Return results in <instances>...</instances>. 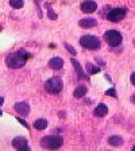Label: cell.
Returning a JSON list of instances; mask_svg holds the SVG:
<instances>
[{"mask_svg":"<svg viewBox=\"0 0 135 151\" xmlns=\"http://www.w3.org/2000/svg\"><path fill=\"white\" fill-rule=\"evenodd\" d=\"M27 57H28L27 51H26L25 49H20V50L14 51V53L9 54V55L7 57L6 63L8 65V68H11V69H19V68L25 66Z\"/></svg>","mask_w":135,"mask_h":151,"instance_id":"cell-1","label":"cell"},{"mask_svg":"<svg viewBox=\"0 0 135 151\" xmlns=\"http://www.w3.org/2000/svg\"><path fill=\"white\" fill-rule=\"evenodd\" d=\"M64 145V139L61 136H56V135H49L42 138L41 140V146L43 148H49V150H56L60 148Z\"/></svg>","mask_w":135,"mask_h":151,"instance_id":"cell-2","label":"cell"},{"mask_svg":"<svg viewBox=\"0 0 135 151\" xmlns=\"http://www.w3.org/2000/svg\"><path fill=\"white\" fill-rule=\"evenodd\" d=\"M80 45L88 50H97L100 49L101 42L97 37H93V35H84V37L80 38Z\"/></svg>","mask_w":135,"mask_h":151,"instance_id":"cell-3","label":"cell"},{"mask_svg":"<svg viewBox=\"0 0 135 151\" xmlns=\"http://www.w3.org/2000/svg\"><path fill=\"white\" fill-rule=\"evenodd\" d=\"M62 88H64V82H62V80L58 78V77H53V78L47 80V81L45 82V91L51 94H58L62 91Z\"/></svg>","mask_w":135,"mask_h":151,"instance_id":"cell-4","label":"cell"},{"mask_svg":"<svg viewBox=\"0 0 135 151\" xmlns=\"http://www.w3.org/2000/svg\"><path fill=\"white\" fill-rule=\"evenodd\" d=\"M104 39H105V42H107L111 47H116L122 43L123 38H122V34H120L119 31H116V30H108V31L104 34Z\"/></svg>","mask_w":135,"mask_h":151,"instance_id":"cell-5","label":"cell"},{"mask_svg":"<svg viewBox=\"0 0 135 151\" xmlns=\"http://www.w3.org/2000/svg\"><path fill=\"white\" fill-rule=\"evenodd\" d=\"M126 14H127L126 8H112V9H110V12L107 14V19L112 23H118L126 16Z\"/></svg>","mask_w":135,"mask_h":151,"instance_id":"cell-6","label":"cell"},{"mask_svg":"<svg viewBox=\"0 0 135 151\" xmlns=\"http://www.w3.org/2000/svg\"><path fill=\"white\" fill-rule=\"evenodd\" d=\"M12 146L16 148V150H20V151H26V150H30L28 147V142L26 138L23 136H18L12 140Z\"/></svg>","mask_w":135,"mask_h":151,"instance_id":"cell-7","label":"cell"},{"mask_svg":"<svg viewBox=\"0 0 135 151\" xmlns=\"http://www.w3.org/2000/svg\"><path fill=\"white\" fill-rule=\"evenodd\" d=\"M97 9V4L92 1V0H85L84 3L81 4V11L85 14H92Z\"/></svg>","mask_w":135,"mask_h":151,"instance_id":"cell-8","label":"cell"},{"mask_svg":"<svg viewBox=\"0 0 135 151\" xmlns=\"http://www.w3.org/2000/svg\"><path fill=\"white\" fill-rule=\"evenodd\" d=\"M14 108H15L16 112H18L19 115H22V116H27L28 113H30V105H28L27 103H23V101L16 103Z\"/></svg>","mask_w":135,"mask_h":151,"instance_id":"cell-9","label":"cell"},{"mask_svg":"<svg viewBox=\"0 0 135 151\" xmlns=\"http://www.w3.org/2000/svg\"><path fill=\"white\" fill-rule=\"evenodd\" d=\"M79 24H80V27H82V28H92L97 24V20L93 18H84L79 22Z\"/></svg>","mask_w":135,"mask_h":151,"instance_id":"cell-10","label":"cell"},{"mask_svg":"<svg viewBox=\"0 0 135 151\" xmlns=\"http://www.w3.org/2000/svg\"><path fill=\"white\" fill-rule=\"evenodd\" d=\"M49 66H50L53 70H60V69H62V66H64L62 58H60V57H54V58H51V60L49 61Z\"/></svg>","mask_w":135,"mask_h":151,"instance_id":"cell-11","label":"cell"},{"mask_svg":"<svg viewBox=\"0 0 135 151\" xmlns=\"http://www.w3.org/2000/svg\"><path fill=\"white\" fill-rule=\"evenodd\" d=\"M93 113H95V116H97V117H103V116H105L108 113V108H107V105L105 104H99L97 107L95 108V111H93Z\"/></svg>","mask_w":135,"mask_h":151,"instance_id":"cell-12","label":"cell"},{"mask_svg":"<svg viewBox=\"0 0 135 151\" xmlns=\"http://www.w3.org/2000/svg\"><path fill=\"white\" fill-rule=\"evenodd\" d=\"M70 62L73 63V66H74V69H76V73H77V76H79V78H84V80H89L88 76H85L84 72H82L81 69V66H80V63L77 62V60H74V58H72V61Z\"/></svg>","mask_w":135,"mask_h":151,"instance_id":"cell-13","label":"cell"},{"mask_svg":"<svg viewBox=\"0 0 135 151\" xmlns=\"http://www.w3.org/2000/svg\"><path fill=\"white\" fill-rule=\"evenodd\" d=\"M108 143H110L111 146H113V147H119V146L123 145V139H122V136H119V135H112L108 138Z\"/></svg>","mask_w":135,"mask_h":151,"instance_id":"cell-14","label":"cell"},{"mask_svg":"<svg viewBox=\"0 0 135 151\" xmlns=\"http://www.w3.org/2000/svg\"><path fill=\"white\" fill-rule=\"evenodd\" d=\"M34 128L35 129H39V131H42V129H45L47 127V120L46 119H38L34 122Z\"/></svg>","mask_w":135,"mask_h":151,"instance_id":"cell-15","label":"cell"},{"mask_svg":"<svg viewBox=\"0 0 135 151\" xmlns=\"http://www.w3.org/2000/svg\"><path fill=\"white\" fill-rule=\"evenodd\" d=\"M85 94H87V86H85V85H81L79 88H76L73 96H74L76 99H81V97H84Z\"/></svg>","mask_w":135,"mask_h":151,"instance_id":"cell-16","label":"cell"},{"mask_svg":"<svg viewBox=\"0 0 135 151\" xmlns=\"http://www.w3.org/2000/svg\"><path fill=\"white\" fill-rule=\"evenodd\" d=\"M87 70H88L89 74H96V73L100 72V68H96V66L92 65L91 62H87Z\"/></svg>","mask_w":135,"mask_h":151,"instance_id":"cell-17","label":"cell"},{"mask_svg":"<svg viewBox=\"0 0 135 151\" xmlns=\"http://www.w3.org/2000/svg\"><path fill=\"white\" fill-rule=\"evenodd\" d=\"M9 6L12 7V8H22L25 6V1L23 0H9Z\"/></svg>","mask_w":135,"mask_h":151,"instance_id":"cell-18","label":"cell"},{"mask_svg":"<svg viewBox=\"0 0 135 151\" xmlns=\"http://www.w3.org/2000/svg\"><path fill=\"white\" fill-rule=\"evenodd\" d=\"M47 15H49V18H50L51 20H56L57 19V15L53 12V9H51L50 6H47Z\"/></svg>","mask_w":135,"mask_h":151,"instance_id":"cell-19","label":"cell"},{"mask_svg":"<svg viewBox=\"0 0 135 151\" xmlns=\"http://www.w3.org/2000/svg\"><path fill=\"white\" fill-rule=\"evenodd\" d=\"M65 47L68 49V51H70V54H72V55H76V54H77V53H76V50H74V47H72L69 43H65Z\"/></svg>","mask_w":135,"mask_h":151,"instance_id":"cell-20","label":"cell"},{"mask_svg":"<svg viewBox=\"0 0 135 151\" xmlns=\"http://www.w3.org/2000/svg\"><path fill=\"white\" fill-rule=\"evenodd\" d=\"M105 94H107V96H113V97H116V91H115L113 88H111L105 92Z\"/></svg>","mask_w":135,"mask_h":151,"instance_id":"cell-21","label":"cell"},{"mask_svg":"<svg viewBox=\"0 0 135 151\" xmlns=\"http://www.w3.org/2000/svg\"><path fill=\"white\" fill-rule=\"evenodd\" d=\"M130 80H131V84L135 86V72L131 74V77H130Z\"/></svg>","mask_w":135,"mask_h":151,"instance_id":"cell-22","label":"cell"},{"mask_svg":"<svg viewBox=\"0 0 135 151\" xmlns=\"http://www.w3.org/2000/svg\"><path fill=\"white\" fill-rule=\"evenodd\" d=\"M18 120H19V122H20V123H22V124L26 127V128H28V124H27V122H25V120H22V119H19V117H18Z\"/></svg>","mask_w":135,"mask_h":151,"instance_id":"cell-23","label":"cell"},{"mask_svg":"<svg viewBox=\"0 0 135 151\" xmlns=\"http://www.w3.org/2000/svg\"><path fill=\"white\" fill-rule=\"evenodd\" d=\"M3 103H4V99H3V97H0V107L3 105Z\"/></svg>","mask_w":135,"mask_h":151,"instance_id":"cell-24","label":"cell"},{"mask_svg":"<svg viewBox=\"0 0 135 151\" xmlns=\"http://www.w3.org/2000/svg\"><path fill=\"white\" fill-rule=\"evenodd\" d=\"M131 101L135 104V94H132V96H131Z\"/></svg>","mask_w":135,"mask_h":151,"instance_id":"cell-25","label":"cell"},{"mask_svg":"<svg viewBox=\"0 0 135 151\" xmlns=\"http://www.w3.org/2000/svg\"><path fill=\"white\" fill-rule=\"evenodd\" d=\"M132 150H135V145H134V147H132Z\"/></svg>","mask_w":135,"mask_h":151,"instance_id":"cell-26","label":"cell"},{"mask_svg":"<svg viewBox=\"0 0 135 151\" xmlns=\"http://www.w3.org/2000/svg\"><path fill=\"white\" fill-rule=\"evenodd\" d=\"M0 115H1V111H0Z\"/></svg>","mask_w":135,"mask_h":151,"instance_id":"cell-27","label":"cell"},{"mask_svg":"<svg viewBox=\"0 0 135 151\" xmlns=\"http://www.w3.org/2000/svg\"><path fill=\"white\" fill-rule=\"evenodd\" d=\"M134 45H135V42H134Z\"/></svg>","mask_w":135,"mask_h":151,"instance_id":"cell-28","label":"cell"}]
</instances>
